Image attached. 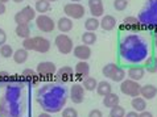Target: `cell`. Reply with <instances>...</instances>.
I'll use <instances>...</instances> for the list:
<instances>
[{
    "mask_svg": "<svg viewBox=\"0 0 157 117\" xmlns=\"http://www.w3.org/2000/svg\"><path fill=\"white\" fill-rule=\"evenodd\" d=\"M125 79V71L121 68L120 66L117 67V70L115 71V74L112 75V78H111V80H114V82H116V83H120V82H123Z\"/></svg>",
    "mask_w": 157,
    "mask_h": 117,
    "instance_id": "cell-36",
    "label": "cell"
},
{
    "mask_svg": "<svg viewBox=\"0 0 157 117\" xmlns=\"http://www.w3.org/2000/svg\"><path fill=\"white\" fill-rule=\"evenodd\" d=\"M10 0H0V3H3V4H7Z\"/></svg>",
    "mask_w": 157,
    "mask_h": 117,
    "instance_id": "cell-48",
    "label": "cell"
},
{
    "mask_svg": "<svg viewBox=\"0 0 157 117\" xmlns=\"http://www.w3.org/2000/svg\"><path fill=\"white\" fill-rule=\"evenodd\" d=\"M13 47H12L11 45H7V44H4L0 46V57H3V58H11L12 55H13Z\"/></svg>",
    "mask_w": 157,
    "mask_h": 117,
    "instance_id": "cell-34",
    "label": "cell"
},
{
    "mask_svg": "<svg viewBox=\"0 0 157 117\" xmlns=\"http://www.w3.org/2000/svg\"><path fill=\"white\" fill-rule=\"evenodd\" d=\"M50 46H52V42L48 38L41 37V36L29 37V38L23 40V47L27 49L28 51L33 50V51H37V53L45 54L50 50Z\"/></svg>",
    "mask_w": 157,
    "mask_h": 117,
    "instance_id": "cell-3",
    "label": "cell"
},
{
    "mask_svg": "<svg viewBox=\"0 0 157 117\" xmlns=\"http://www.w3.org/2000/svg\"><path fill=\"white\" fill-rule=\"evenodd\" d=\"M63 13L66 15V17L71 20H79L82 17H85L86 9L85 5H82L81 3H67L63 7Z\"/></svg>",
    "mask_w": 157,
    "mask_h": 117,
    "instance_id": "cell-5",
    "label": "cell"
},
{
    "mask_svg": "<svg viewBox=\"0 0 157 117\" xmlns=\"http://www.w3.org/2000/svg\"><path fill=\"white\" fill-rule=\"evenodd\" d=\"M82 0H71V3H81Z\"/></svg>",
    "mask_w": 157,
    "mask_h": 117,
    "instance_id": "cell-49",
    "label": "cell"
},
{
    "mask_svg": "<svg viewBox=\"0 0 157 117\" xmlns=\"http://www.w3.org/2000/svg\"><path fill=\"white\" fill-rule=\"evenodd\" d=\"M15 33L17 37L23 38V40L29 38L30 37V27L28 24H19V25H16V28H15Z\"/></svg>",
    "mask_w": 157,
    "mask_h": 117,
    "instance_id": "cell-27",
    "label": "cell"
},
{
    "mask_svg": "<svg viewBox=\"0 0 157 117\" xmlns=\"http://www.w3.org/2000/svg\"><path fill=\"white\" fill-rule=\"evenodd\" d=\"M56 29H58L61 33L67 34L73 29V20L69 19V17H61L56 24Z\"/></svg>",
    "mask_w": 157,
    "mask_h": 117,
    "instance_id": "cell-20",
    "label": "cell"
},
{
    "mask_svg": "<svg viewBox=\"0 0 157 117\" xmlns=\"http://www.w3.org/2000/svg\"><path fill=\"white\" fill-rule=\"evenodd\" d=\"M34 2H37V0H34Z\"/></svg>",
    "mask_w": 157,
    "mask_h": 117,
    "instance_id": "cell-51",
    "label": "cell"
},
{
    "mask_svg": "<svg viewBox=\"0 0 157 117\" xmlns=\"http://www.w3.org/2000/svg\"><path fill=\"white\" fill-rule=\"evenodd\" d=\"M6 11H7V7H6V4L0 3V15H4V13H6Z\"/></svg>",
    "mask_w": 157,
    "mask_h": 117,
    "instance_id": "cell-44",
    "label": "cell"
},
{
    "mask_svg": "<svg viewBox=\"0 0 157 117\" xmlns=\"http://www.w3.org/2000/svg\"><path fill=\"white\" fill-rule=\"evenodd\" d=\"M139 117H153V115H152V112L145 109L143 112H139Z\"/></svg>",
    "mask_w": 157,
    "mask_h": 117,
    "instance_id": "cell-42",
    "label": "cell"
},
{
    "mask_svg": "<svg viewBox=\"0 0 157 117\" xmlns=\"http://www.w3.org/2000/svg\"><path fill=\"white\" fill-rule=\"evenodd\" d=\"M87 7L91 13V17H102L104 15V5L102 0H89L87 2Z\"/></svg>",
    "mask_w": 157,
    "mask_h": 117,
    "instance_id": "cell-14",
    "label": "cell"
},
{
    "mask_svg": "<svg viewBox=\"0 0 157 117\" xmlns=\"http://www.w3.org/2000/svg\"><path fill=\"white\" fill-rule=\"evenodd\" d=\"M117 64L116 63H107L106 66H103V68H102V74L106 78H108V79H111L112 78V75L115 74V71L117 70Z\"/></svg>",
    "mask_w": 157,
    "mask_h": 117,
    "instance_id": "cell-33",
    "label": "cell"
},
{
    "mask_svg": "<svg viewBox=\"0 0 157 117\" xmlns=\"http://www.w3.org/2000/svg\"><path fill=\"white\" fill-rule=\"evenodd\" d=\"M56 71H57V66H56L53 62H49V60L40 62L36 67L37 75L40 78H42V79H50V78H54Z\"/></svg>",
    "mask_w": 157,
    "mask_h": 117,
    "instance_id": "cell-10",
    "label": "cell"
},
{
    "mask_svg": "<svg viewBox=\"0 0 157 117\" xmlns=\"http://www.w3.org/2000/svg\"><path fill=\"white\" fill-rule=\"evenodd\" d=\"M73 54H74V57H75L77 59L87 60V59H90V57H91V49H90V46L81 44V45H77L73 49Z\"/></svg>",
    "mask_w": 157,
    "mask_h": 117,
    "instance_id": "cell-16",
    "label": "cell"
},
{
    "mask_svg": "<svg viewBox=\"0 0 157 117\" xmlns=\"http://www.w3.org/2000/svg\"><path fill=\"white\" fill-rule=\"evenodd\" d=\"M34 23H36V27L38 30H41L42 33H50L56 29V23L54 20L52 19L50 16L48 15H38L34 19Z\"/></svg>",
    "mask_w": 157,
    "mask_h": 117,
    "instance_id": "cell-9",
    "label": "cell"
},
{
    "mask_svg": "<svg viewBox=\"0 0 157 117\" xmlns=\"http://www.w3.org/2000/svg\"><path fill=\"white\" fill-rule=\"evenodd\" d=\"M85 88L81 83H74L70 88V99L74 104H81L85 100Z\"/></svg>",
    "mask_w": 157,
    "mask_h": 117,
    "instance_id": "cell-13",
    "label": "cell"
},
{
    "mask_svg": "<svg viewBox=\"0 0 157 117\" xmlns=\"http://www.w3.org/2000/svg\"><path fill=\"white\" fill-rule=\"evenodd\" d=\"M99 21H100V28L106 30V32H111L116 27V19L112 15H103Z\"/></svg>",
    "mask_w": 157,
    "mask_h": 117,
    "instance_id": "cell-18",
    "label": "cell"
},
{
    "mask_svg": "<svg viewBox=\"0 0 157 117\" xmlns=\"http://www.w3.org/2000/svg\"><path fill=\"white\" fill-rule=\"evenodd\" d=\"M83 83H82V86H83V88L86 91H95L97 90V86H98V80L95 79V78H91V76H87L85 78Z\"/></svg>",
    "mask_w": 157,
    "mask_h": 117,
    "instance_id": "cell-32",
    "label": "cell"
},
{
    "mask_svg": "<svg viewBox=\"0 0 157 117\" xmlns=\"http://www.w3.org/2000/svg\"><path fill=\"white\" fill-rule=\"evenodd\" d=\"M131 105H132L133 111L135 112H143L147 109V100L141 96H136V97H132V101H131Z\"/></svg>",
    "mask_w": 157,
    "mask_h": 117,
    "instance_id": "cell-24",
    "label": "cell"
},
{
    "mask_svg": "<svg viewBox=\"0 0 157 117\" xmlns=\"http://www.w3.org/2000/svg\"><path fill=\"white\" fill-rule=\"evenodd\" d=\"M112 92V86L108 80H102V82H98V86H97V93L99 96H106L107 93Z\"/></svg>",
    "mask_w": 157,
    "mask_h": 117,
    "instance_id": "cell-25",
    "label": "cell"
},
{
    "mask_svg": "<svg viewBox=\"0 0 157 117\" xmlns=\"http://www.w3.org/2000/svg\"><path fill=\"white\" fill-rule=\"evenodd\" d=\"M50 3H54V2H58V0H49Z\"/></svg>",
    "mask_w": 157,
    "mask_h": 117,
    "instance_id": "cell-50",
    "label": "cell"
},
{
    "mask_svg": "<svg viewBox=\"0 0 157 117\" xmlns=\"http://www.w3.org/2000/svg\"><path fill=\"white\" fill-rule=\"evenodd\" d=\"M73 78H74V68L70 66L59 67L54 74V80L57 83H66V82H70Z\"/></svg>",
    "mask_w": 157,
    "mask_h": 117,
    "instance_id": "cell-12",
    "label": "cell"
},
{
    "mask_svg": "<svg viewBox=\"0 0 157 117\" xmlns=\"http://www.w3.org/2000/svg\"><path fill=\"white\" fill-rule=\"evenodd\" d=\"M36 13L37 12L34 11L33 7H30V5L24 7L23 9H20L13 17L16 25H19V24H28L29 25L30 21H33L34 19H36V16H37Z\"/></svg>",
    "mask_w": 157,
    "mask_h": 117,
    "instance_id": "cell-8",
    "label": "cell"
},
{
    "mask_svg": "<svg viewBox=\"0 0 157 117\" xmlns=\"http://www.w3.org/2000/svg\"><path fill=\"white\" fill-rule=\"evenodd\" d=\"M67 93L66 88L59 83L56 84H46L38 91L37 93V101L42 107L45 112H59L63 109L65 104H66Z\"/></svg>",
    "mask_w": 157,
    "mask_h": 117,
    "instance_id": "cell-1",
    "label": "cell"
},
{
    "mask_svg": "<svg viewBox=\"0 0 157 117\" xmlns=\"http://www.w3.org/2000/svg\"><path fill=\"white\" fill-rule=\"evenodd\" d=\"M140 90H141V86L136 80L124 79L123 82H120V91L125 96H129V97L140 96Z\"/></svg>",
    "mask_w": 157,
    "mask_h": 117,
    "instance_id": "cell-7",
    "label": "cell"
},
{
    "mask_svg": "<svg viewBox=\"0 0 157 117\" xmlns=\"http://www.w3.org/2000/svg\"><path fill=\"white\" fill-rule=\"evenodd\" d=\"M144 68H145V71L151 72V74L157 72V58L156 57L147 58L145 63H144Z\"/></svg>",
    "mask_w": 157,
    "mask_h": 117,
    "instance_id": "cell-31",
    "label": "cell"
},
{
    "mask_svg": "<svg viewBox=\"0 0 157 117\" xmlns=\"http://www.w3.org/2000/svg\"><path fill=\"white\" fill-rule=\"evenodd\" d=\"M123 28H124V29H129V30L140 29V28H141L140 20H139L137 17H133V16H127V17H124V20H123Z\"/></svg>",
    "mask_w": 157,
    "mask_h": 117,
    "instance_id": "cell-21",
    "label": "cell"
},
{
    "mask_svg": "<svg viewBox=\"0 0 157 117\" xmlns=\"http://www.w3.org/2000/svg\"><path fill=\"white\" fill-rule=\"evenodd\" d=\"M37 117H52V115H50V113H48V112H42V113H40Z\"/></svg>",
    "mask_w": 157,
    "mask_h": 117,
    "instance_id": "cell-45",
    "label": "cell"
},
{
    "mask_svg": "<svg viewBox=\"0 0 157 117\" xmlns=\"http://www.w3.org/2000/svg\"><path fill=\"white\" fill-rule=\"evenodd\" d=\"M89 117H103V113L99 109H93L89 112Z\"/></svg>",
    "mask_w": 157,
    "mask_h": 117,
    "instance_id": "cell-40",
    "label": "cell"
},
{
    "mask_svg": "<svg viewBox=\"0 0 157 117\" xmlns=\"http://www.w3.org/2000/svg\"><path fill=\"white\" fill-rule=\"evenodd\" d=\"M97 42V34L95 32H86L82 34V44L83 45H87V46H91Z\"/></svg>",
    "mask_w": 157,
    "mask_h": 117,
    "instance_id": "cell-30",
    "label": "cell"
},
{
    "mask_svg": "<svg viewBox=\"0 0 157 117\" xmlns=\"http://www.w3.org/2000/svg\"><path fill=\"white\" fill-rule=\"evenodd\" d=\"M125 109L121 105H116L110 109V117H124L125 116Z\"/></svg>",
    "mask_w": 157,
    "mask_h": 117,
    "instance_id": "cell-35",
    "label": "cell"
},
{
    "mask_svg": "<svg viewBox=\"0 0 157 117\" xmlns=\"http://www.w3.org/2000/svg\"><path fill=\"white\" fill-rule=\"evenodd\" d=\"M144 75H145V68L140 64H132L129 66L128 68V79H132V80H141Z\"/></svg>",
    "mask_w": 157,
    "mask_h": 117,
    "instance_id": "cell-17",
    "label": "cell"
},
{
    "mask_svg": "<svg viewBox=\"0 0 157 117\" xmlns=\"http://www.w3.org/2000/svg\"><path fill=\"white\" fill-rule=\"evenodd\" d=\"M119 101H120L119 96L114 92H110V93H107L106 96H103V105L106 108H108V109L119 105Z\"/></svg>",
    "mask_w": 157,
    "mask_h": 117,
    "instance_id": "cell-22",
    "label": "cell"
},
{
    "mask_svg": "<svg viewBox=\"0 0 157 117\" xmlns=\"http://www.w3.org/2000/svg\"><path fill=\"white\" fill-rule=\"evenodd\" d=\"M12 79L13 76H11L7 71H0V87H6Z\"/></svg>",
    "mask_w": 157,
    "mask_h": 117,
    "instance_id": "cell-37",
    "label": "cell"
},
{
    "mask_svg": "<svg viewBox=\"0 0 157 117\" xmlns=\"http://www.w3.org/2000/svg\"><path fill=\"white\" fill-rule=\"evenodd\" d=\"M124 117H139V113H137V112H135V111H132V112H127Z\"/></svg>",
    "mask_w": 157,
    "mask_h": 117,
    "instance_id": "cell-43",
    "label": "cell"
},
{
    "mask_svg": "<svg viewBox=\"0 0 157 117\" xmlns=\"http://www.w3.org/2000/svg\"><path fill=\"white\" fill-rule=\"evenodd\" d=\"M155 47L157 49V34H156V37H155Z\"/></svg>",
    "mask_w": 157,
    "mask_h": 117,
    "instance_id": "cell-47",
    "label": "cell"
},
{
    "mask_svg": "<svg viewBox=\"0 0 157 117\" xmlns=\"http://www.w3.org/2000/svg\"><path fill=\"white\" fill-rule=\"evenodd\" d=\"M37 72L32 70V68H25V70L21 72L20 78L23 79L24 82H33V83H36L37 82Z\"/></svg>",
    "mask_w": 157,
    "mask_h": 117,
    "instance_id": "cell-29",
    "label": "cell"
},
{
    "mask_svg": "<svg viewBox=\"0 0 157 117\" xmlns=\"http://www.w3.org/2000/svg\"><path fill=\"white\" fill-rule=\"evenodd\" d=\"M6 41H7V33L4 32V29L0 28V46L6 44Z\"/></svg>",
    "mask_w": 157,
    "mask_h": 117,
    "instance_id": "cell-41",
    "label": "cell"
},
{
    "mask_svg": "<svg viewBox=\"0 0 157 117\" xmlns=\"http://www.w3.org/2000/svg\"><path fill=\"white\" fill-rule=\"evenodd\" d=\"M54 45H56V47L58 49V51L61 54L73 53V49H74L73 40L65 33H59L58 36L54 38Z\"/></svg>",
    "mask_w": 157,
    "mask_h": 117,
    "instance_id": "cell-6",
    "label": "cell"
},
{
    "mask_svg": "<svg viewBox=\"0 0 157 117\" xmlns=\"http://www.w3.org/2000/svg\"><path fill=\"white\" fill-rule=\"evenodd\" d=\"M128 7V0H114V8L116 11H124Z\"/></svg>",
    "mask_w": 157,
    "mask_h": 117,
    "instance_id": "cell-38",
    "label": "cell"
},
{
    "mask_svg": "<svg viewBox=\"0 0 157 117\" xmlns=\"http://www.w3.org/2000/svg\"><path fill=\"white\" fill-rule=\"evenodd\" d=\"M100 28V21L97 17H89L85 21V29L87 32H97Z\"/></svg>",
    "mask_w": 157,
    "mask_h": 117,
    "instance_id": "cell-28",
    "label": "cell"
},
{
    "mask_svg": "<svg viewBox=\"0 0 157 117\" xmlns=\"http://www.w3.org/2000/svg\"><path fill=\"white\" fill-rule=\"evenodd\" d=\"M62 117H78V111L71 107H66L62 109Z\"/></svg>",
    "mask_w": 157,
    "mask_h": 117,
    "instance_id": "cell-39",
    "label": "cell"
},
{
    "mask_svg": "<svg viewBox=\"0 0 157 117\" xmlns=\"http://www.w3.org/2000/svg\"><path fill=\"white\" fill-rule=\"evenodd\" d=\"M20 93H21V90H20V86L15 82V76L10 83L6 86V91H4V96L3 99H6L8 101H13L16 103L20 97Z\"/></svg>",
    "mask_w": 157,
    "mask_h": 117,
    "instance_id": "cell-11",
    "label": "cell"
},
{
    "mask_svg": "<svg viewBox=\"0 0 157 117\" xmlns=\"http://www.w3.org/2000/svg\"><path fill=\"white\" fill-rule=\"evenodd\" d=\"M140 96L144 97L145 100H152L157 96V87L153 84H145V86H141V90H140Z\"/></svg>",
    "mask_w": 157,
    "mask_h": 117,
    "instance_id": "cell-19",
    "label": "cell"
},
{
    "mask_svg": "<svg viewBox=\"0 0 157 117\" xmlns=\"http://www.w3.org/2000/svg\"><path fill=\"white\" fill-rule=\"evenodd\" d=\"M28 50L27 49H17V50H15L13 51V55H12V58H13V60H15V63H17V64H23V63H25L27 62V59H28Z\"/></svg>",
    "mask_w": 157,
    "mask_h": 117,
    "instance_id": "cell-23",
    "label": "cell"
},
{
    "mask_svg": "<svg viewBox=\"0 0 157 117\" xmlns=\"http://www.w3.org/2000/svg\"><path fill=\"white\" fill-rule=\"evenodd\" d=\"M89 74H90V64L87 63V60H79L74 67V75L78 79L83 80L85 78L89 76Z\"/></svg>",
    "mask_w": 157,
    "mask_h": 117,
    "instance_id": "cell-15",
    "label": "cell"
},
{
    "mask_svg": "<svg viewBox=\"0 0 157 117\" xmlns=\"http://www.w3.org/2000/svg\"><path fill=\"white\" fill-rule=\"evenodd\" d=\"M119 53L124 63L137 64L139 62L147 59L148 45L143 40V37L137 36V34H129V36L121 38Z\"/></svg>",
    "mask_w": 157,
    "mask_h": 117,
    "instance_id": "cell-2",
    "label": "cell"
},
{
    "mask_svg": "<svg viewBox=\"0 0 157 117\" xmlns=\"http://www.w3.org/2000/svg\"><path fill=\"white\" fill-rule=\"evenodd\" d=\"M147 8L140 13V24L141 25H153L157 23V0H149L145 5Z\"/></svg>",
    "mask_w": 157,
    "mask_h": 117,
    "instance_id": "cell-4",
    "label": "cell"
},
{
    "mask_svg": "<svg viewBox=\"0 0 157 117\" xmlns=\"http://www.w3.org/2000/svg\"><path fill=\"white\" fill-rule=\"evenodd\" d=\"M12 2H13V3H17V4H19V3H23V2H24V0H12Z\"/></svg>",
    "mask_w": 157,
    "mask_h": 117,
    "instance_id": "cell-46",
    "label": "cell"
},
{
    "mask_svg": "<svg viewBox=\"0 0 157 117\" xmlns=\"http://www.w3.org/2000/svg\"><path fill=\"white\" fill-rule=\"evenodd\" d=\"M50 9L52 7L49 0H37L36 4H34V11L38 12L40 15H46Z\"/></svg>",
    "mask_w": 157,
    "mask_h": 117,
    "instance_id": "cell-26",
    "label": "cell"
}]
</instances>
